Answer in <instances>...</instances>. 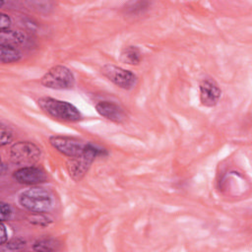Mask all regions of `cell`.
I'll return each instance as SVG.
<instances>
[{
	"label": "cell",
	"instance_id": "obj_1",
	"mask_svg": "<svg viewBox=\"0 0 252 252\" xmlns=\"http://www.w3.org/2000/svg\"><path fill=\"white\" fill-rule=\"evenodd\" d=\"M20 205L31 213L47 214L54 209L53 193L43 187H32L24 191L19 197Z\"/></svg>",
	"mask_w": 252,
	"mask_h": 252
},
{
	"label": "cell",
	"instance_id": "obj_2",
	"mask_svg": "<svg viewBox=\"0 0 252 252\" xmlns=\"http://www.w3.org/2000/svg\"><path fill=\"white\" fill-rule=\"evenodd\" d=\"M37 104L43 112L55 119L72 123L82 119V114L79 109L70 102L43 96L38 98Z\"/></svg>",
	"mask_w": 252,
	"mask_h": 252
},
{
	"label": "cell",
	"instance_id": "obj_3",
	"mask_svg": "<svg viewBox=\"0 0 252 252\" xmlns=\"http://www.w3.org/2000/svg\"><path fill=\"white\" fill-rule=\"evenodd\" d=\"M102 152L103 150L98 149L92 144H88L87 148L82 154L73 158H69L66 163V167L71 178L76 182L81 181L89 171L95 158L101 155Z\"/></svg>",
	"mask_w": 252,
	"mask_h": 252
},
{
	"label": "cell",
	"instance_id": "obj_4",
	"mask_svg": "<svg viewBox=\"0 0 252 252\" xmlns=\"http://www.w3.org/2000/svg\"><path fill=\"white\" fill-rule=\"evenodd\" d=\"M42 86L53 90H69L75 85V77L66 66L57 65L50 68L40 79Z\"/></svg>",
	"mask_w": 252,
	"mask_h": 252
},
{
	"label": "cell",
	"instance_id": "obj_5",
	"mask_svg": "<svg viewBox=\"0 0 252 252\" xmlns=\"http://www.w3.org/2000/svg\"><path fill=\"white\" fill-rule=\"evenodd\" d=\"M41 156L40 149L33 143L21 141L10 149V158L13 163L23 166H31L36 163Z\"/></svg>",
	"mask_w": 252,
	"mask_h": 252
},
{
	"label": "cell",
	"instance_id": "obj_6",
	"mask_svg": "<svg viewBox=\"0 0 252 252\" xmlns=\"http://www.w3.org/2000/svg\"><path fill=\"white\" fill-rule=\"evenodd\" d=\"M101 74L115 86L123 90H131L137 84L136 75L126 69L112 64H106L100 69Z\"/></svg>",
	"mask_w": 252,
	"mask_h": 252
},
{
	"label": "cell",
	"instance_id": "obj_7",
	"mask_svg": "<svg viewBox=\"0 0 252 252\" xmlns=\"http://www.w3.org/2000/svg\"><path fill=\"white\" fill-rule=\"evenodd\" d=\"M49 143L56 151L69 158H73L82 154L89 144L74 137L59 135L50 137Z\"/></svg>",
	"mask_w": 252,
	"mask_h": 252
},
{
	"label": "cell",
	"instance_id": "obj_8",
	"mask_svg": "<svg viewBox=\"0 0 252 252\" xmlns=\"http://www.w3.org/2000/svg\"><path fill=\"white\" fill-rule=\"evenodd\" d=\"M200 100L203 105L213 107L220 98L221 91L217 82L211 78H205L200 83Z\"/></svg>",
	"mask_w": 252,
	"mask_h": 252
},
{
	"label": "cell",
	"instance_id": "obj_9",
	"mask_svg": "<svg viewBox=\"0 0 252 252\" xmlns=\"http://www.w3.org/2000/svg\"><path fill=\"white\" fill-rule=\"evenodd\" d=\"M13 177L16 181L26 185H36L46 181L45 172L36 166H23L17 169L13 173Z\"/></svg>",
	"mask_w": 252,
	"mask_h": 252
},
{
	"label": "cell",
	"instance_id": "obj_10",
	"mask_svg": "<svg viewBox=\"0 0 252 252\" xmlns=\"http://www.w3.org/2000/svg\"><path fill=\"white\" fill-rule=\"evenodd\" d=\"M95 109L99 115L115 123L120 124L125 122L127 119V115L124 109L112 101H99L95 104Z\"/></svg>",
	"mask_w": 252,
	"mask_h": 252
},
{
	"label": "cell",
	"instance_id": "obj_11",
	"mask_svg": "<svg viewBox=\"0 0 252 252\" xmlns=\"http://www.w3.org/2000/svg\"><path fill=\"white\" fill-rule=\"evenodd\" d=\"M21 58H22V53L15 46L0 44V60L3 64L15 63L20 61Z\"/></svg>",
	"mask_w": 252,
	"mask_h": 252
},
{
	"label": "cell",
	"instance_id": "obj_12",
	"mask_svg": "<svg viewBox=\"0 0 252 252\" xmlns=\"http://www.w3.org/2000/svg\"><path fill=\"white\" fill-rule=\"evenodd\" d=\"M120 60L128 65H138L142 60V52L137 46H127L122 49Z\"/></svg>",
	"mask_w": 252,
	"mask_h": 252
},
{
	"label": "cell",
	"instance_id": "obj_13",
	"mask_svg": "<svg viewBox=\"0 0 252 252\" xmlns=\"http://www.w3.org/2000/svg\"><path fill=\"white\" fill-rule=\"evenodd\" d=\"M26 40V35L18 31H5L0 33V44H7L11 46L20 45Z\"/></svg>",
	"mask_w": 252,
	"mask_h": 252
},
{
	"label": "cell",
	"instance_id": "obj_14",
	"mask_svg": "<svg viewBox=\"0 0 252 252\" xmlns=\"http://www.w3.org/2000/svg\"><path fill=\"white\" fill-rule=\"evenodd\" d=\"M59 247V242L52 237H43L37 239L33 245L32 249L34 251H55Z\"/></svg>",
	"mask_w": 252,
	"mask_h": 252
},
{
	"label": "cell",
	"instance_id": "obj_15",
	"mask_svg": "<svg viewBox=\"0 0 252 252\" xmlns=\"http://www.w3.org/2000/svg\"><path fill=\"white\" fill-rule=\"evenodd\" d=\"M52 220L48 219L47 217L44 216V214H38V213H33V215L30 218V222L35 225L39 226H46L48 225Z\"/></svg>",
	"mask_w": 252,
	"mask_h": 252
},
{
	"label": "cell",
	"instance_id": "obj_16",
	"mask_svg": "<svg viewBox=\"0 0 252 252\" xmlns=\"http://www.w3.org/2000/svg\"><path fill=\"white\" fill-rule=\"evenodd\" d=\"M13 139V132L4 125L1 126V138H0V145L1 147H4L11 143Z\"/></svg>",
	"mask_w": 252,
	"mask_h": 252
},
{
	"label": "cell",
	"instance_id": "obj_17",
	"mask_svg": "<svg viewBox=\"0 0 252 252\" xmlns=\"http://www.w3.org/2000/svg\"><path fill=\"white\" fill-rule=\"evenodd\" d=\"M25 246H26V240H24L23 238H14L6 243V248L12 251L23 249Z\"/></svg>",
	"mask_w": 252,
	"mask_h": 252
},
{
	"label": "cell",
	"instance_id": "obj_18",
	"mask_svg": "<svg viewBox=\"0 0 252 252\" xmlns=\"http://www.w3.org/2000/svg\"><path fill=\"white\" fill-rule=\"evenodd\" d=\"M0 208H1V221L4 222L5 220H9L12 217V209L9 206V204L1 202Z\"/></svg>",
	"mask_w": 252,
	"mask_h": 252
},
{
	"label": "cell",
	"instance_id": "obj_19",
	"mask_svg": "<svg viewBox=\"0 0 252 252\" xmlns=\"http://www.w3.org/2000/svg\"><path fill=\"white\" fill-rule=\"evenodd\" d=\"M0 16H1V19H0V30H1V32L9 31L11 26H12L11 18L8 15L4 14V13H1Z\"/></svg>",
	"mask_w": 252,
	"mask_h": 252
},
{
	"label": "cell",
	"instance_id": "obj_20",
	"mask_svg": "<svg viewBox=\"0 0 252 252\" xmlns=\"http://www.w3.org/2000/svg\"><path fill=\"white\" fill-rule=\"evenodd\" d=\"M8 239V235H7V231H6V225L3 223H1V239H0V243L1 245H4L6 243Z\"/></svg>",
	"mask_w": 252,
	"mask_h": 252
}]
</instances>
